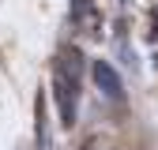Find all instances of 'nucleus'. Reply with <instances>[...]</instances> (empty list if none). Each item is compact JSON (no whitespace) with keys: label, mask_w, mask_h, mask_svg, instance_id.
I'll return each instance as SVG.
<instances>
[{"label":"nucleus","mask_w":158,"mask_h":150,"mask_svg":"<svg viewBox=\"0 0 158 150\" xmlns=\"http://www.w3.org/2000/svg\"><path fill=\"white\" fill-rule=\"evenodd\" d=\"M53 86H56V105H60L64 128L75 124V101H79V53H64L53 68Z\"/></svg>","instance_id":"f257e3e1"},{"label":"nucleus","mask_w":158,"mask_h":150,"mask_svg":"<svg viewBox=\"0 0 158 150\" xmlns=\"http://www.w3.org/2000/svg\"><path fill=\"white\" fill-rule=\"evenodd\" d=\"M90 75H94V86L102 90L106 98H113V101L124 98V83H121V75H117V68L109 60H94L90 64Z\"/></svg>","instance_id":"f03ea898"}]
</instances>
